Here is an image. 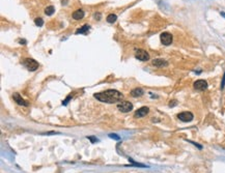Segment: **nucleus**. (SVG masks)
Returning a JSON list of instances; mask_svg holds the SVG:
<instances>
[{
  "label": "nucleus",
  "mask_w": 225,
  "mask_h": 173,
  "mask_svg": "<svg viewBox=\"0 0 225 173\" xmlns=\"http://www.w3.org/2000/svg\"><path fill=\"white\" fill-rule=\"evenodd\" d=\"M153 64L155 66H158V67H162V66H167L168 65V62L166 61V60L164 59H155V60H153Z\"/></svg>",
  "instance_id": "obj_9"
},
{
  "label": "nucleus",
  "mask_w": 225,
  "mask_h": 173,
  "mask_svg": "<svg viewBox=\"0 0 225 173\" xmlns=\"http://www.w3.org/2000/svg\"><path fill=\"white\" fill-rule=\"evenodd\" d=\"M71 97H72V96H70V97H69L67 99H65L64 102H62V105H63V106H65V105H67V103H68V102L70 101V99H71Z\"/></svg>",
  "instance_id": "obj_18"
},
{
  "label": "nucleus",
  "mask_w": 225,
  "mask_h": 173,
  "mask_svg": "<svg viewBox=\"0 0 225 173\" xmlns=\"http://www.w3.org/2000/svg\"><path fill=\"white\" fill-rule=\"evenodd\" d=\"M194 88H195L196 90H199V91H203V90H205L206 88H208V82H206L205 80H197L194 82Z\"/></svg>",
  "instance_id": "obj_7"
},
{
  "label": "nucleus",
  "mask_w": 225,
  "mask_h": 173,
  "mask_svg": "<svg viewBox=\"0 0 225 173\" xmlns=\"http://www.w3.org/2000/svg\"><path fill=\"white\" fill-rule=\"evenodd\" d=\"M178 118L179 120H182L184 122H189V121H192L194 116L191 112H188V111H185V112H180V113L178 114Z\"/></svg>",
  "instance_id": "obj_3"
},
{
  "label": "nucleus",
  "mask_w": 225,
  "mask_h": 173,
  "mask_svg": "<svg viewBox=\"0 0 225 173\" xmlns=\"http://www.w3.org/2000/svg\"><path fill=\"white\" fill-rule=\"evenodd\" d=\"M117 109L123 112V113H127V112H129L133 109V104L130 102H121L119 104H117Z\"/></svg>",
  "instance_id": "obj_4"
},
{
  "label": "nucleus",
  "mask_w": 225,
  "mask_h": 173,
  "mask_svg": "<svg viewBox=\"0 0 225 173\" xmlns=\"http://www.w3.org/2000/svg\"><path fill=\"white\" fill-rule=\"evenodd\" d=\"M83 17H84V11L82 10H77L76 11L73 12V18L75 20H80L83 18Z\"/></svg>",
  "instance_id": "obj_11"
},
{
  "label": "nucleus",
  "mask_w": 225,
  "mask_h": 173,
  "mask_svg": "<svg viewBox=\"0 0 225 173\" xmlns=\"http://www.w3.org/2000/svg\"><path fill=\"white\" fill-rule=\"evenodd\" d=\"M110 137H111V138H114V139H116V140H119V137H118L117 135H112V134H111V135H109Z\"/></svg>",
  "instance_id": "obj_19"
},
{
  "label": "nucleus",
  "mask_w": 225,
  "mask_h": 173,
  "mask_svg": "<svg viewBox=\"0 0 225 173\" xmlns=\"http://www.w3.org/2000/svg\"><path fill=\"white\" fill-rule=\"evenodd\" d=\"M34 23H35L36 26H38V27H42V26L44 25V21H43L42 18H36L34 20Z\"/></svg>",
  "instance_id": "obj_16"
},
{
  "label": "nucleus",
  "mask_w": 225,
  "mask_h": 173,
  "mask_svg": "<svg viewBox=\"0 0 225 173\" xmlns=\"http://www.w3.org/2000/svg\"><path fill=\"white\" fill-rule=\"evenodd\" d=\"M149 112V109L147 107H141L135 112V117H144L145 115H147Z\"/></svg>",
  "instance_id": "obj_8"
},
{
  "label": "nucleus",
  "mask_w": 225,
  "mask_h": 173,
  "mask_svg": "<svg viewBox=\"0 0 225 173\" xmlns=\"http://www.w3.org/2000/svg\"><path fill=\"white\" fill-rule=\"evenodd\" d=\"M95 18H98V20H100L101 19V15L100 14H95Z\"/></svg>",
  "instance_id": "obj_21"
},
{
  "label": "nucleus",
  "mask_w": 225,
  "mask_h": 173,
  "mask_svg": "<svg viewBox=\"0 0 225 173\" xmlns=\"http://www.w3.org/2000/svg\"><path fill=\"white\" fill-rule=\"evenodd\" d=\"M24 65L27 67V70H29L30 72H34L37 70L38 67V62H36L34 59L32 58H26L24 60Z\"/></svg>",
  "instance_id": "obj_2"
},
{
  "label": "nucleus",
  "mask_w": 225,
  "mask_h": 173,
  "mask_svg": "<svg viewBox=\"0 0 225 173\" xmlns=\"http://www.w3.org/2000/svg\"><path fill=\"white\" fill-rule=\"evenodd\" d=\"M116 20H117V16L114 15V14H110L107 17V22H109V23H114Z\"/></svg>",
  "instance_id": "obj_14"
},
{
  "label": "nucleus",
  "mask_w": 225,
  "mask_h": 173,
  "mask_svg": "<svg viewBox=\"0 0 225 173\" xmlns=\"http://www.w3.org/2000/svg\"><path fill=\"white\" fill-rule=\"evenodd\" d=\"M14 99L17 102V104H19V105H21V106H28V103L26 101H24L19 93H15L14 94Z\"/></svg>",
  "instance_id": "obj_10"
},
{
  "label": "nucleus",
  "mask_w": 225,
  "mask_h": 173,
  "mask_svg": "<svg viewBox=\"0 0 225 173\" xmlns=\"http://www.w3.org/2000/svg\"><path fill=\"white\" fill-rule=\"evenodd\" d=\"M135 56H136V58L141 60V61H147L149 59V54L145 50H142V49H139L136 51Z\"/></svg>",
  "instance_id": "obj_6"
},
{
  "label": "nucleus",
  "mask_w": 225,
  "mask_h": 173,
  "mask_svg": "<svg viewBox=\"0 0 225 173\" xmlns=\"http://www.w3.org/2000/svg\"><path fill=\"white\" fill-rule=\"evenodd\" d=\"M176 105V101H172V102H170V107H173V106H175Z\"/></svg>",
  "instance_id": "obj_20"
},
{
  "label": "nucleus",
  "mask_w": 225,
  "mask_h": 173,
  "mask_svg": "<svg viewBox=\"0 0 225 173\" xmlns=\"http://www.w3.org/2000/svg\"><path fill=\"white\" fill-rule=\"evenodd\" d=\"M88 29H89V26H88V25H83L81 28H79V29L77 30L76 33H77V34H79V33H85V32L88 31Z\"/></svg>",
  "instance_id": "obj_15"
},
{
  "label": "nucleus",
  "mask_w": 225,
  "mask_h": 173,
  "mask_svg": "<svg viewBox=\"0 0 225 173\" xmlns=\"http://www.w3.org/2000/svg\"><path fill=\"white\" fill-rule=\"evenodd\" d=\"M143 93H144V91H143L142 88H135L134 90H132V96L135 97L143 96Z\"/></svg>",
  "instance_id": "obj_12"
},
{
  "label": "nucleus",
  "mask_w": 225,
  "mask_h": 173,
  "mask_svg": "<svg viewBox=\"0 0 225 173\" xmlns=\"http://www.w3.org/2000/svg\"><path fill=\"white\" fill-rule=\"evenodd\" d=\"M54 11H55V8H54V6H52V5H49V6H47L45 8V14L47 16L53 15V12H54Z\"/></svg>",
  "instance_id": "obj_13"
},
{
  "label": "nucleus",
  "mask_w": 225,
  "mask_h": 173,
  "mask_svg": "<svg viewBox=\"0 0 225 173\" xmlns=\"http://www.w3.org/2000/svg\"><path fill=\"white\" fill-rule=\"evenodd\" d=\"M95 97L96 99H99L100 102L107 103V104H113V103H117L120 99H122V94L119 91H117V90L109 89L103 92L95 93Z\"/></svg>",
  "instance_id": "obj_1"
},
{
  "label": "nucleus",
  "mask_w": 225,
  "mask_h": 173,
  "mask_svg": "<svg viewBox=\"0 0 225 173\" xmlns=\"http://www.w3.org/2000/svg\"><path fill=\"white\" fill-rule=\"evenodd\" d=\"M87 138H88V139H89V140L92 142V143H94V142H96V141H98V139H96V138H94L92 136H90V137H87Z\"/></svg>",
  "instance_id": "obj_17"
},
{
  "label": "nucleus",
  "mask_w": 225,
  "mask_h": 173,
  "mask_svg": "<svg viewBox=\"0 0 225 173\" xmlns=\"http://www.w3.org/2000/svg\"><path fill=\"white\" fill-rule=\"evenodd\" d=\"M160 38H161V43L164 46H169L172 43V35L169 32H163Z\"/></svg>",
  "instance_id": "obj_5"
}]
</instances>
